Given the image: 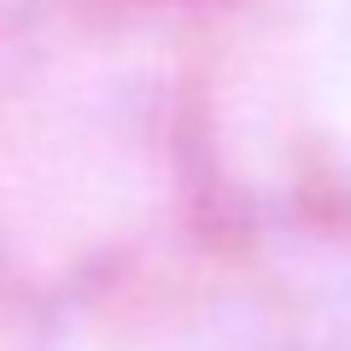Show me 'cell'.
Segmentation results:
<instances>
[{
	"label": "cell",
	"instance_id": "obj_1",
	"mask_svg": "<svg viewBox=\"0 0 351 351\" xmlns=\"http://www.w3.org/2000/svg\"><path fill=\"white\" fill-rule=\"evenodd\" d=\"M311 71L322 123L351 164V0H311Z\"/></svg>",
	"mask_w": 351,
	"mask_h": 351
}]
</instances>
